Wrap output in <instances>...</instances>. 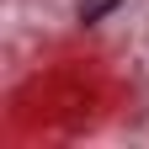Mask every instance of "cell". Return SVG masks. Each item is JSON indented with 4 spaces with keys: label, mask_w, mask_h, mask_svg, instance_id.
<instances>
[{
    "label": "cell",
    "mask_w": 149,
    "mask_h": 149,
    "mask_svg": "<svg viewBox=\"0 0 149 149\" xmlns=\"http://www.w3.org/2000/svg\"><path fill=\"white\" fill-rule=\"evenodd\" d=\"M123 0H80V22H101L107 11H117Z\"/></svg>",
    "instance_id": "1"
}]
</instances>
